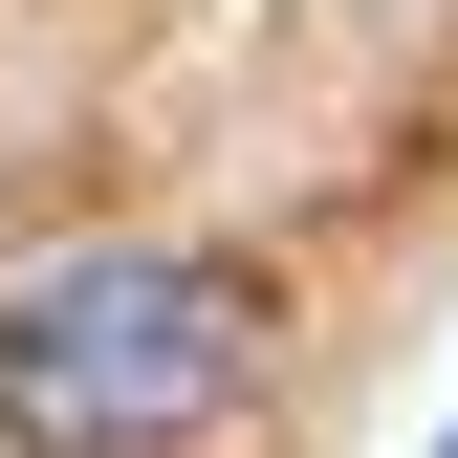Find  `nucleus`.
Segmentation results:
<instances>
[{"label": "nucleus", "mask_w": 458, "mask_h": 458, "mask_svg": "<svg viewBox=\"0 0 458 458\" xmlns=\"http://www.w3.org/2000/svg\"><path fill=\"white\" fill-rule=\"evenodd\" d=\"M262 350V284L197 241H88L44 284H0V437L22 458H175Z\"/></svg>", "instance_id": "obj_1"}]
</instances>
